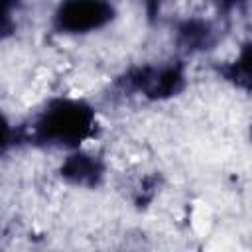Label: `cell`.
Returning a JSON list of instances; mask_svg holds the SVG:
<instances>
[{
    "mask_svg": "<svg viewBox=\"0 0 252 252\" xmlns=\"http://www.w3.org/2000/svg\"><path fill=\"white\" fill-rule=\"evenodd\" d=\"M112 16V8L104 2H67L57 14L59 26L69 32H87L102 26Z\"/></svg>",
    "mask_w": 252,
    "mask_h": 252,
    "instance_id": "7a4b0ae2",
    "label": "cell"
},
{
    "mask_svg": "<svg viewBox=\"0 0 252 252\" xmlns=\"http://www.w3.org/2000/svg\"><path fill=\"white\" fill-rule=\"evenodd\" d=\"M6 136H8V128H6V124H4V120L0 118V144L6 140Z\"/></svg>",
    "mask_w": 252,
    "mask_h": 252,
    "instance_id": "8992f818",
    "label": "cell"
},
{
    "mask_svg": "<svg viewBox=\"0 0 252 252\" xmlns=\"http://www.w3.org/2000/svg\"><path fill=\"white\" fill-rule=\"evenodd\" d=\"M93 124V112L79 102H59L55 104L39 122V130L45 138L59 142H79L89 134Z\"/></svg>",
    "mask_w": 252,
    "mask_h": 252,
    "instance_id": "6da1fadb",
    "label": "cell"
},
{
    "mask_svg": "<svg viewBox=\"0 0 252 252\" xmlns=\"http://www.w3.org/2000/svg\"><path fill=\"white\" fill-rule=\"evenodd\" d=\"M10 28H12L10 18H8V14L4 12V6H0V37H2L4 33H8V32H10Z\"/></svg>",
    "mask_w": 252,
    "mask_h": 252,
    "instance_id": "5b68a950",
    "label": "cell"
},
{
    "mask_svg": "<svg viewBox=\"0 0 252 252\" xmlns=\"http://www.w3.org/2000/svg\"><path fill=\"white\" fill-rule=\"evenodd\" d=\"M63 175L75 183H94L100 175V167L89 156H73L63 165Z\"/></svg>",
    "mask_w": 252,
    "mask_h": 252,
    "instance_id": "277c9868",
    "label": "cell"
},
{
    "mask_svg": "<svg viewBox=\"0 0 252 252\" xmlns=\"http://www.w3.org/2000/svg\"><path fill=\"white\" fill-rule=\"evenodd\" d=\"M132 83L150 96H167L179 87L181 75L177 69H142L132 77Z\"/></svg>",
    "mask_w": 252,
    "mask_h": 252,
    "instance_id": "3957f363",
    "label": "cell"
}]
</instances>
